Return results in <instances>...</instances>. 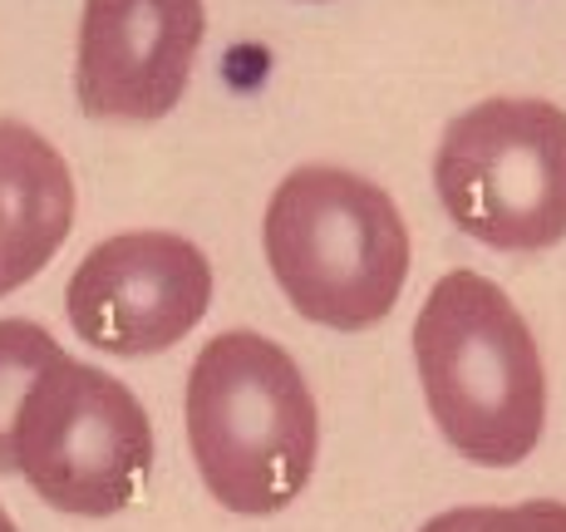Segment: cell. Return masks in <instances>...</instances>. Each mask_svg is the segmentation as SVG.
Instances as JSON below:
<instances>
[{
	"label": "cell",
	"mask_w": 566,
	"mask_h": 532,
	"mask_svg": "<svg viewBox=\"0 0 566 532\" xmlns=\"http://www.w3.org/2000/svg\"><path fill=\"white\" fill-rule=\"evenodd\" d=\"M0 532H15V523H10V513L0 508Z\"/></svg>",
	"instance_id": "12"
},
{
	"label": "cell",
	"mask_w": 566,
	"mask_h": 532,
	"mask_svg": "<svg viewBox=\"0 0 566 532\" xmlns=\"http://www.w3.org/2000/svg\"><path fill=\"white\" fill-rule=\"evenodd\" d=\"M74 227L70 163L30 124L0 118V296L50 267Z\"/></svg>",
	"instance_id": "8"
},
{
	"label": "cell",
	"mask_w": 566,
	"mask_h": 532,
	"mask_svg": "<svg viewBox=\"0 0 566 532\" xmlns=\"http://www.w3.org/2000/svg\"><path fill=\"white\" fill-rule=\"evenodd\" d=\"M154 469V425L108 371L54 355L15 415V473L74 518L124 513Z\"/></svg>",
	"instance_id": "5"
},
{
	"label": "cell",
	"mask_w": 566,
	"mask_h": 532,
	"mask_svg": "<svg viewBox=\"0 0 566 532\" xmlns=\"http://www.w3.org/2000/svg\"><path fill=\"white\" fill-rule=\"evenodd\" d=\"M202 0H84L74 94L90 118L172 114L202 50Z\"/></svg>",
	"instance_id": "7"
},
{
	"label": "cell",
	"mask_w": 566,
	"mask_h": 532,
	"mask_svg": "<svg viewBox=\"0 0 566 532\" xmlns=\"http://www.w3.org/2000/svg\"><path fill=\"white\" fill-rule=\"evenodd\" d=\"M478 518H483V508H449V513L429 518L419 532H478Z\"/></svg>",
	"instance_id": "11"
},
{
	"label": "cell",
	"mask_w": 566,
	"mask_h": 532,
	"mask_svg": "<svg viewBox=\"0 0 566 532\" xmlns=\"http://www.w3.org/2000/svg\"><path fill=\"white\" fill-rule=\"evenodd\" d=\"M212 306V267L178 232H118L70 277L64 311L84 345L108 355H158Z\"/></svg>",
	"instance_id": "6"
},
{
	"label": "cell",
	"mask_w": 566,
	"mask_h": 532,
	"mask_svg": "<svg viewBox=\"0 0 566 532\" xmlns=\"http://www.w3.org/2000/svg\"><path fill=\"white\" fill-rule=\"evenodd\" d=\"M433 188L453 227L493 252H542L566 237V108L483 100L439 138Z\"/></svg>",
	"instance_id": "4"
},
{
	"label": "cell",
	"mask_w": 566,
	"mask_h": 532,
	"mask_svg": "<svg viewBox=\"0 0 566 532\" xmlns=\"http://www.w3.org/2000/svg\"><path fill=\"white\" fill-rule=\"evenodd\" d=\"M266 267L286 301L325 331H365L409 281V227L379 182L350 168L286 173L261 222Z\"/></svg>",
	"instance_id": "3"
},
{
	"label": "cell",
	"mask_w": 566,
	"mask_h": 532,
	"mask_svg": "<svg viewBox=\"0 0 566 532\" xmlns=\"http://www.w3.org/2000/svg\"><path fill=\"white\" fill-rule=\"evenodd\" d=\"M413 365L439 434L483 469H513L547 425V371L522 311L478 271L433 281L413 321Z\"/></svg>",
	"instance_id": "1"
},
{
	"label": "cell",
	"mask_w": 566,
	"mask_h": 532,
	"mask_svg": "<svg viewBox=\"0 0 566 532\" xmlns=\"http://www.w3.org/2000/svg\"><path fill=\"white\" fill-rule=\"evenodd\" d=\"M188 444L207 493L247 518L301 498L321 453V409L301 365L256 331H222L188 371Z\"/></svg>",
	"instance_id": "2"
},
{
	"label": "cell",
	"mask_w": 566,
	"mask_h": 532,
	"mask_svg": "<svg viewBox=\"0 0 566 532\" xmlns=\"http://www.w3.org/2000/svg\"><path fill=\"white\" fill-rule=\"evenodd\" d=\"M478 532H566V503L537 498L517 508H483Z\"/></svg>",
	"instance_id": "10"
},
{
	"label": "cell",
	"mask_w": 566,
	"mask_h": 532,
	"mask_svg": "<svg viewBox=\"0 0 566 532\" xmlns=\"http://www.w3.org/2000/svg\"><path fill=\"white\" fill-rule=\"evenodd\" d=\"M60 355V341L35 321H0V473H15V415L30 379Z\"/></svg>",
	"instance_id": "9"
}]
</instances>
